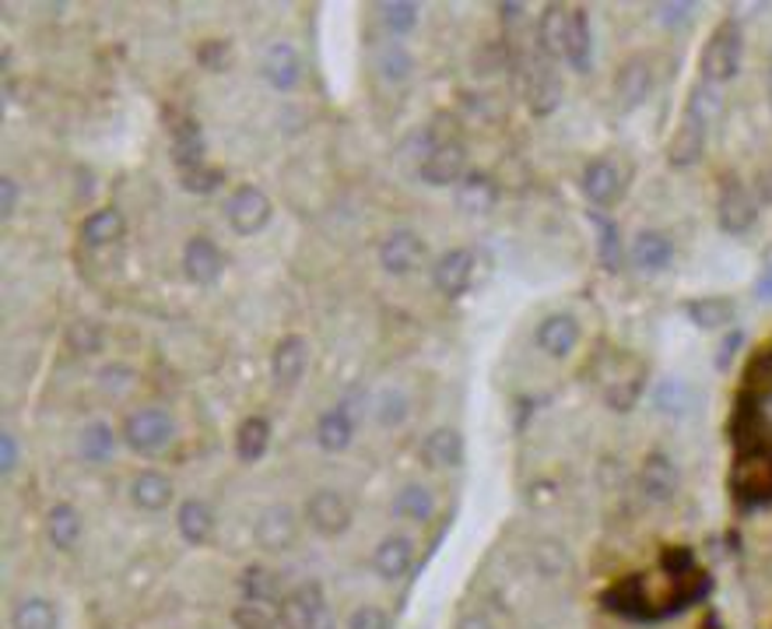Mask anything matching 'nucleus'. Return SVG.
I'll use <instances>...</instances> for the list:
<instances>
[{"label": "nucleus", "instance_id": "864d4df0", "mask_svg": "<svg viewBox=\"0 0 772 629\" xmlns=\"http://www.w3.org/2000/svg\"><path fill=\"white\" fill-rule=\"evenodd\" d=\"M222 53H225V42L211 39V42L200 46V64H208V67L219 71V67H222Z\"/></svg>", "mask_w": 772, "mask_h": 629}, {"label": "nucleus", "instance_id": "8fccbe9b", "mask_svg": "<svg viewBox=\"0 0 772 629\" xmlns=\"http://www.w3.org/2000/svg\"><path fill=\"white\" fill-rule=\"evenodd\" d=\"M748 383L751 387H762V383H772V348L765 351H759V356H755V362H751V370H748Z\"/></svg>", "mask_w": 772, "mask_h": 629}, {"label": "nucleus", "instance_id": "9d476101", "mask_svg": "<svg viewBox=\"0 0 772 629\" xmlns=\"http://www.w3.org/2000/svg\"><path fill=\"white\" fill-rule=\"evenodd\" d=\"M296 534H299V520L296 510L285 503H274L267 510H260L257 517V528H253V539L264 552H285L296 545Z\"/></svg>", "mask_w": 772, "mask_h": 629}, {"label": "nucleus", "instance_id": "58836bf2", "mask_svg": "<svg viewBox=\"0 0 772 629\" xmlns=\"http://www.w3.org/2000/svg\"><path fill=\"white\" fill-rule=\"evenodd\" d=\"M116 447V433L105 422H88L82 429V454L88 461H105Z\"/></svg>", "mask_w": 772, "mask_h": 629}, {"label": "nucleus", "instance_id": "7ed1b4c3", "mask_svg": "<svg viewBox=\"0 0 772 629\" xmlns=\"http://www.w3.org/2000/svg\"><path fill=\"white\" fill-rule=\"evenodd\" d=\"M176 436V422L165 408H137L123 422V443L141 454V457H154L162 454Z\"/></svg>", "mask_w": 772, "mask_h": 629}, {"label": "nucleus", "instance_id": "4c0bfd02", "mask_svg": "<svg viewBox=\"0 0 772 629\" xmlns=\"http://www.w3.org/2000/svg\"><path fill=\"white\" fill-rule=\"evenodd\" d=\"M379 14H383V25L390 36H408L414 25H419V4H411V0H390V4H379Z\"/></svg>", "mask_w": 772, "mask_h": 629}, {"label": "nucleus", "instance_id": "5fc2aeb1", "mask_svg": "<svg viewBox=\"0 0 772 629\" xmlns=\"http://www.w3.org/2000/svg\"><path fill=\"white\" fill-rule=\"evenodd\" d=\"M457 629H496V626H491V619L477 616V612H474V616H463V619L457 622Z\"/></svg>", "mask_w": 772, "mask_h": 629}, {"label": "nucleus", "instance_id": "39448f33", "mask_svg": "<svg viewBox=\"0 0 772 629\" xmlns=\"http://www.w3.org/2000/svg\"><path fill=\"white\" fill-rule=\"evenodd\" d=\"M282 626L285 629H334V612L323 597L320 584H299L296 591H288L282 597Z\"/></svg>", "mask_w": 772, "mask_h": 629}, {"label": "nucleus", "instance_id": "09e8293b", "mask_svg": "<svg viewBox=\"0 0 772 629\" xmlns=\"http://www.w3.org/2000/svg\"><path fill=\"white\" fill-rule=\"evenodd\" d=\"M692 4H657L653 8V18L663 22V25H685L692 18Z\"/></svg>", "mask_w": 772, "mask_h": 629}, {"label": "nucleus", "instance_id": "c9c22d12", "mask_svg": "<svg viewBox=\"0 0 772 629\" xmlns=\"http://www.w3.org/2000/svg\"><path fill=\"white\" fill-rule=\"evenodd\" d=\"M394 514L397 517H408V520H428L432 514H436V499H432V493L425 485H419V482H411V485H404L397 493V499H394Z\"/></svg>", "mask_w": 772, "mask_h": 629}, {"label": "nucleus", "instance_id": "f257e3e1", "mask_svg": "<svg viewBox=\"0 0 772 629\" xmlns=\"http://www.w3.org/2000/svg\"><path fill=\"white\" fill-rule=\"evenodd\" d=\"M695 577H688L685 570H657V574H643L632 577L628 584H618L608 602L611 608L632 612V616H663V612L677 608L682 602H688V584Z\"/></svg>", "mask_w": 772, "mask_h": 629}, {"label": "nucleus", "instance_id": "5701e85b", "mask_svg": "<svg viewBox=\"0 0 772 629\" xmlns=\"http://www.w3.org/2000/svg\"><path fill=\"white\" fill-rule=\"evenodd\" d=\"M537 345L548 351L551 359H562L576 348L580 342V324L569 313H551L537 324Z\"/></svg>", "mask_w": 772, "mask_h": 629}, {"label": "nucleus", "instance_id": "dca6fc26", "mask_svg": "<svg viewBox=\"0 0 772 629\" xmlns=\"http://www.w3.org/2000/svg\"><path fill=\"white\" fill-rule=\"evenodd\" d=\"M309 366V342L302 334H285L282 342L274 345L271 356V373L277 380V387H296Z\"/></svg>", "mask_w": 772, "mask_h": 629}, {"label": "nucleus", "instance_id": "0eeeda50", "mask_svg": "<svg viewBox=\"0 0 772 629\" xmlns=\"http://www.w3.org/2000/svg\"><path fill=\"white\" fill-rule=\"evenodd\" d=\"M734 493L748 503L772 499V451L769 447H748L734 465Z\"/></svg>", "mask_w": 772, "mask_h": 629}, {"label": "nucleus", "instance_id": "b1692460", "mask_svg": "<svg viewBox=\"0 0 772 629\" xmlns=\"http://www.w3.org/2000/svg\"><path fill=\"white\" fill-rule=\"evenodd\" d=\"M351 436H354V419H351V408L348 405H337L327 408L316 422V443L327 454H341L351 447Z\"/></svg>", "mask_w": 772, "mask_h": 629}, {"label": "nucleus", "instance_id": "a18cd8bd", "mask_svg": "<svg viewBox=\"0 0 772 629\" xmlns=\"http://www.w3.org/2000/svg\"><path fill=\"white\" fill-rule=\"evenodd\" d=\"M219 183H222V173L219 169H211V165H200V169H194V173H183V187H187L190 194H211Z\"/></svg>", "mask_w": 772, "mask_h": 629}, {"label": "nucleus", "instance_id": "3c124183", "mask_svg": "<svg viewBox=\"0 0 772 629\" xmlns=\"http://www.w3.org/2000/svg\"><path fill=\"white\" fill-rule=\"evenodd\" d=\"M18 436L14 433H0V468H4V474H11L14 468H18Z\"/></svg>", "mask_w": 772, "mask_h": 629}, {"label": "nucleus", "instance_id": "2f4dec72", "mask_svg": "<svg viewBox=\"0 0 772 629\" xmlns=\"http://www.w3.org/2000/svg\"><path fill=\"white\" fill-rule=\"evenodd\" d=\"M496 183H491L488 176H477V173H471V176H463L460 183H457V205L463 208V211H471V214H485V211H491L496 208Z\"/></svg>", "mask_w": 772, "mask_h": 629}, {"label": "nucleus", "instance_id": "6e6552de", "mask_svg": "<svg viewBox=\"0 0 772 629\" xmlns=\"http://www.w3.org/2000/svg\"><path fill=\"white\" fill-rule=\"evenodd\" d=\"M650 88H653V64H650V57H628L622 67H618L614 74V102H618V110L622 113H632V110H639V106L646 102V96H650Z\"/></svg>", "mask_w": 772, "mask_h": 629}, {"label": "nucleus", "instance_id": "a878e982", "mask_svg": "<svg viewBox=\"0 0 772 629\" xmlns=\"http://www.w3.org/2000/svg\"><path fill=\"white\" fill-rule=\"evenodd\" d=\"M176 528L190 545H204L214 534V514L204 499H183L176 510Z\"/></svg>", "mask_w": 772, "mask_h": 629}, {"label": "nucleus", "instance_id": "f8f14e48", "mask_svg": "<svg viewBox=\"0 0 772 629\" xmlns=\"http://www.w3.org/2000/svg\"><path fill=\"white\" fill-rule=\"evenodd\" d=\"M183 271L194 285H214L225 271V257L211 236H194L183 250Z\"/></svg>", "mask_w": 772, "mask_h": 629}, {"label": "nucleus", "instance_id": "37998d69", "mask_svg": "<svg viewBox=\"0 0 772 629\" xmlns=\"http://www.w3.org/2000/svg\"><path fill=\"white\" fill-rule=\"evenodd\" d=\"M414 67V57L408 53V46L404 42H390L386 50L379 53V71L386 74L390 82H404L408 74Z\"/></svg>", "mask_w": 772, "mask_h": 629}, {"label": "nucleus", "instance_id": "20e7f679", "mask_svg": "<svg viewBox=\"0 0 772 629\" xmlns=\"http://www.w3.org/2000/svg\"><path fill=\"white\" fill-rule=\"evenodd\" d=\"M740 57H745L740 28L734 22H723L702 46V82H709V85L731 82L740 71Z\"/></svg>", "mask_w": 772, "mask_h": 629}, {"label": "nucleus", "instance_id": "9b49d317", "mask_svg": "<svg viewBox=\"0 0 772 629\" xmlns=\"http://www.w3.org/2000/svg\"><path fill=\"white\" fill-rule=\"evenodd\" d=\"M428 187H453L463 180V145L460 141H436L419 165Z\"/></svg>", "mask_w": 772, "mask_h": 629}, {"label": "nucleus", "instance_id": "c85d7f7f", "mask_svg": "<svg viewBox=\"0 0 772 629\" xmlns=\"http://www.w3.org/2000/svg\"><path fill=\"white\" fill-rule=\"evenodd\" d=\"M123 229H127V222H123V214L116 208H99L82 222V239L88 247H110V243L123 236Z\"/></svg>", "mask_w": 772, "mask_h": 629}, {"label": "nucleus", "instance_id": "f3484780", "mask_svg": "<svg viewBox=\"0 0 772 629\" xmlns=\"http://www.w3.org/2000/svg\"><path fill=\"white\" fill-rule=\"evenodd\" d=\"M260 74L264 82L277 91H291L302 78V60L299 50L291 42H271L264 53V64H260Z\"/></svg>", "mask_w": 772, "mask_h": 629}, {"label": "nucleus", "instance_id": "4be33fe9", "mask_svg": "<svg viewBox=\"0 0 772 629\" xmlns=\"http://www.w3.org/2000/svg\"><path fill=\"white\" fill-rule=\"evenodd\" d=\"M414 566V545L404 534H390V539H383L373 552V570L383 577V580H400L408 577Z\"/></svg>", "mask_w": 772, "mask_h": 629}, {"label": "nucleus", "instance_id": "cd10ccee", "mask_svg": "<svg viewBox=\"0 0 772 629\" xmlns=\"http://www.w3.org/2000/svg\"><path fill=\"white\" fill-rule=\"evenodd\" d=\"M267 447H271V422L264 416L242 419V425L236 429V454H239V461L253 465V461H260V457L267 454Z\"/></svg>", "mask_w": 772, "mask_h": 629}, {"label": "nucleus", "instance_id": "412c9836", "mask_svg": "<svg viewBox=\"0 0 772 629\" xmlns=\"http://www.w3.org/2000/svg\"><path fill=\"white\" fill-rule=\"evenodd\" d=\"M422 461L428 468H439V471H450L460 468L463 461V436L450 425H439L422 440Z\"/></svg>", "mask_w": 772, "mask_h": 629}, {"label": "nucleus", "instance_id": "7c9ffc66", "mask_svg": "<svg viewBox=\"0 0 772 629\" xmlns=\"http://www.w3.org/2000/svg\"><path fill=\"white\" fill-rule=\"evenodd\" d=\"M46 534L60 552H71L82 539V514L71 503H57L50 510V520H46Z\"/></svg>", "mask_w": 772, "mask_h": 629}, {"label": "nucleus", "instance_id": "f704fd0d", "mask_svg": "<svg viewBox=\"0 0 772 629\" xmlns=\"http://www.w3.org/2000/svg\"><path fill=\"white\" fill-rule=\"evenodd\" d=\"M11 629H57V608L46 597H25L11 612Z\"/></svg>", "mask_w": 772, "mask_h": 629}, {"label": "nucleus", "instance_id": "79ce46f5", "mask_svg": "<svg viewBox=\"0 0 772 629\" xmlns=\"http://www.w3.org/2000/svg\"><path fill=\"white\" fill-rule=\"evenodd\" d=\"M373 416H376V422L386 425V429L400 425V422L408 419V397L400 394V391H383V394L376 397V405H373Z\"/></svg>", "mask_w": 772, "mask_h": 629}, {"label": "nucleus", "instance_id": "bb28decb", "mask_svg": "<svg viewBox=\"0 0 772 629\" xmlns=\"http://www.w3.org/2000/svg\"><path fill=\"white\" fill-rule=\"evenodd\" d=\"M173 162L179 165V173H194L204 165V137L194 120H179L173 127Z\"/></svg>", "mask_w": 772, "mask_h": 629}, {"label": "nucleus", "instance_id": "c756f323", "mask_svg": "<svg viewBox=\"0 0 772 629\" xmlns=\"http://www.w3.org/2000/svg\"><path fill=\"white\" fill-rule=\"evenodd\" d=\"M653 405H657V411H663V416L682 419V416H688V411L695 408V391L688 387L685 380L663 377L653 387Z\"/></svg>", "mask_w": 772, "mask_h": 629}, {"label": "nucleus", "instance_id": "4d7b16f0", "mask_svg": "<svg viewBox=\"0 0 772 629\" xmlns=\"http://www.w3.org/2000/svg\"><path fill=\"white\" fill-rule=\"evenodd\" d=\"M765 91H769V110H772V71H769V78H765Z\"/></svg>", "mask_w": 772, "mask_h": 629}, {"label": "nucleus", "instance_id": "ea45409f", "mask_svg": "<svg viewBox=\"0 0 772 629\" xmlns=\"http://www.w3.org/2000/svg\"><path fill=\"white\" fill-rule=\"evenodd\" d=\"M531 99H534V110H540V113L555 110V102H559V78H555V71H551L548 60H545V64L534 67Z\"/></svg>", "mask_w": 772, "mask_h": 629}, {"label": "nucleus", "instance_id": "72a5a7b5", "mask_svg": "<svg viewBox=\"0 0 772 629\" xmlns=\"http://www.w3.org/2000/svg\"><path fill=\"white\" fill-rule=\"evenodd\" d=\"M734 303L731 299H723V296H702V299H692L688 303V317H692V324L695 328H723V324H731L734 320Z\"/></svg>", "mask_w": 772, "mask_h": 629}, {"label": "nucleus", "instance_id": "423d86ee", "mask_svg": "<svg viewBox=\"0 0 772 629\" xmlns=\"http://www.w3.org/2000/svg\"><path fill=\"white\" fill-rule=\"evenodd\" d=\"M225 219L236 236H257L260 229H267V222H271V197L260 187L242 183V187H236L228 197Z\"/></svg>", "mask_w": 772, "mask_h": 629}, {"label": "nucleus", "instance_id": "6e6d98bb", "mask_svg": "<svg viewBox=\"0 0 772 629\" xmlns=\"http://www.w3.org/2000/svg\"><path fill=\"white\" fill-rule=\"evenodd\" d=\"M755 293H759V299H772V264L762 271V279H759V285H755Z\"/></svg>", "mask_w": 772, "mask_h": 629}, {"label": "nucleus", "instance_id": "1a4fd4ad", "mask_svg": "<svg viewBox=\"0 0 772 629\" xmlns=\"http://www.w3.org/2000/svg\"><path fill=\"white\" fill-rule=\"evenodd\" d=\"M306 520L323 539H337V534H345L351 525V506L345 503L341 493H334V489H320V493L306 499Z\"/></svg>", "mask_w": 772, "mask_h": 629}, {"label": "nucleus", "instance_id": "393cba45", "mask_svg": "<svg viewBox=\"0 0 772 629\" xmlns=\"http://www.w3.org/2000/svg\"><path fill=\"white\" fill-rule=\"evenodd\" d=\"M173 479H169V474H162V471H141L134 479V485H130V499H134V506H141V510H148V514H159V510H165L169 503H173Z\"/></svg>", "mask_w": 772, "mask_h": 629}, {"label": "nucleus", "instance_id": "ddd939ff", "mask_svg": "<svg viewBox=\"0 0 772 629\" xmlns=\"http://www.w3.org/2000/svg\"><path fill=\"white\" fill-rule=\"evenodd\" d=\"M471 274H474V254L468 247H457V250H446L436 268H432V282L446 296V299H457L468 293L471 285Z\"/></svg>", "mask_w": 772, "mask_h": 629}, {"label": "nucleus", "instance_id": "2eb2a0df", "mask_svg": "<svg viewBox=\"0 0 772 629\" xmlns=\"http://www.w3.org/2000/svg\"><path fill=\"white\" fill-rule=\"evenodd\" d=\"M422 257H425V243L419 239V233H411V229H397V233H390L379 243V264L390 274H411L422 264Z\"/></svg>", "mask_w": 772, "mask_h": 629}, {"label": "nucleus", "instance_id": "603ef678", "mask_svg": "<svg viewBox=\"0 0 772 629\" xmlns=\"http://www.w3.org/2000/svg\"><path fill=\"white\" fill-rule=\"evenodd\" d=\"M0 211H4V219L18 211V183H14L11 176L0 180Z\"/></svg>", "mask_w": 772, "mask_h": 629}, {"label": "nucleus", "instance_id": "f03ea898", "mask_svg": "<svg viewBox=\"0 0 772 629\" xmlns=\"http://www.w3.org/2000/svg\"><path fill=\"white\" fill-rule=\"evenodd\" d=\"M720 116V96L717 88L702 82L692 88V96L685 102V116L682 124H677L674 137H671V148L668 156L674 165H695L706 148V134H709V124Z\"/></svg>", "mask_w": 772, "mask_h": 629}, {"label": "nucleus", "instance_id": "aec40b11", "mask_svg": "<svg viewBox=\"0 0 772 629\" xmlns=\"http://www.w3.org/2000/svg\"><path fill=\"white\" fill-rule=\"evenodd\" d=\"M590 57H594V36H590V22H586V11L583 8H569L562 60L573 71H590Z\"/></svg>", "mask_w": 772, "mask_h": 629}, {"label": "nucleus", "instance_id": "a19ab883", "mask_svg": "<svg viewBox=\"0 0 772 629\" xmlns=\"http://www.w3.org/2000/svg\"><path fill=\"white\" fill-rule=\"evenodd\" d=\"M232 622L239 629H277L282 626V616L271 608V605H260V602H242L232 608Z\"/></svg>", "mask_w": 772, "mask_h": 629}, {"label": "nucleus", "instance_id": "a211bd4d", "mask_svg": "<svg viewBox=\"0 0 772 629\" xmlns=\"http://www.w3.org/2000/svg\"><path fill=\"white\" fill-rule=\"evenodd\" d=\"M755 201H751V194L748 187L740 180H727L723 183V190H720V225H723V233H748V229L755 225Z\"/></svg>", "mask_w": 772, "mask_h": 629}, {"label": "nucleus", "instance_id": "4468645a", "mask_svg": "<svg viewBox=\"0 0 772 629\" xmlns=\"http://www.w3.org/2000/svg\"><path fill=\"white\" fill-rule=\"evenodd\" d=\"M622 190H625V176H622V169H618V162L594 159L583 169V194L590 197V205L611 208L618 197H622Z\"/></svg>", "mask_w": 772, "mask_h": 629}, {"label": "nucleus", "instance_id": "49530a36", "mask_svg": "<svg viewBox=\"0 0 772 629\" xmlns=\"http://www.w3.org/2000/svg\"><path fill=\"white\" fill-rule=\"evenodd\" d=\"M594 222H597V229H600V257H605V264L614 271V264H618V233H614V225L608 222V219H600V214H594Z\"/></svg>", "mask_w": 772, "mask_h": 629}, {"label": "nucleus", "instance_id": "c03bdc74", "mask_svg": "<svg viewBox=\"0 0 772 629\" xmlns=\"http://www.w3.org/2000/svg\"><path fill=\"white\" fill-rule=\"evenodd\" d=\"M348 629H390V616L379 605H362L348 616Z\"/></svg>", "mask_w": 772, "mask_h": 629}, {"label": "nucleus", "instance_id": "473e14b6", "mask_svg": "<svg viewBox=\"0 0 772 629\" xmlns=\"http://www.w3.org/2000/svg\"><path fill=\"white\" fill-rule=\"evenodd\" d=\"M632 257H636V264L643 271H663L671 264L674 247L663 233H650V229H646V233H639L636 243H632Z\"/></svg>", "mask_w": 772, "mask_h": 629}, {"label": "nucleus", "instance_id": "6ab92c4d", "mask_svg": "<svg viewBox=\"0 0 772 629\" xmlns=\"http://www.w3.org/2000/svg\"><path fill=\"white\" fill-rule=\"evenodd\" d=\"M677 468L668 454H650L643 461V471H639V485H643V493L646 499H653V503H671L674 493H677Z\"/></svg>", "mask_w": 772, "mask_h": 629}, {"label": "nucleus", "instance_id": "de8ad7c7", "mask_svg": "<svg viewBox=\"0 0 772 629\" xmlns=\"http://www.w3.org/2000/svg\"><path fill=\"white\" fill-rule=\"evenodd\" d=\"M102 387L110 394H127L134 387V373L127 366H110V370H102Z\"/></svg>", "mask_w": 772, "mask_h": 629}, {"label": "nucleus", "instance_id": "e433bc0d", "mask_svg": "<svg viewBox=\"0 0 772 629\" xmlns=\"http://www.w3.org/2000/svg\"><path fill=\"white\" fill-rule=\"evenodd\" d=\"M242 591H246V602H260V605H274L277 597V577L267 570V566H250L242 577Z\"/></svg>", "mask_w": 772, "mask_h": 629}]
</instances>
